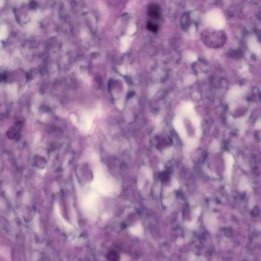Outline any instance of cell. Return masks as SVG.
I'll use <instances>...</instances> for the list:
<instances>
[{"label":"cell","instance_id":"1","mask_svg":"<svg viewBox=\"0 0 261 261\" xmlns=\"http://www.w3.org/2000/svg\"><path fill=\"white\" fill-rule=\"evenodd\" d=\"M204 223L211 231H214L217 228V220L212 214H206L204 215Z\"/></svg>","mask_w":261,"mask_h":261},{"label":"cell","instance_id":"2","mask_svg":"<svg viewBox=\"0 0 261 261\" xmlns=\"http://www.w3.org/2000/svg\"><path fill=\"white\" fill-rule=\"evenodd\" d=\"M107 257L110 261H118L119 258H120L118 253L115 251L109 252L108 254H107Z\"/></svg>","mask_w":261,"mask_h":261}]
</instances>
